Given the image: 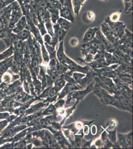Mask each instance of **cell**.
<instances>
[{"label": "cell", "mask_w": 133, "mask_h": 149, "mask_svg": "<svg viewBox=\"0 0 133 149\" xmlns=\"http://www.w3.org/2000/svg\"><path fill=\"white\" fill-rule=\"evenodd\" d=\"M12 10L10 13L8 27L12 29L17 22L22 18L23 16V14L19 4L16 0L12 3Z\"/></svg>", "instance_id": "1"}, {"label": "cell", "mask_w": 133, "mask_h": 149, "mask_svg": "<svg viewBox=\"0 0 133 149\" xmlns=\"http://www.w3.org/2000/svg\"><path fill=\"white\" fill-rule=\"evenodd\" d=\"M105 22L108 24L110 26L115 36L121 37L124 34L126 26L123 22H120L119 21L117 22H112L110 20L108 17L105 19Z\"/></svg>", "instance_id": "2"}, {"label": "cell", "mask_w": 133, "mask_h": 149, "mask_svg": "<svg viewBox=\"0 0 133 149\" xmlns=\"http://www.w3.org/2000/svg\"><path fill=\"white\" fill-rule=\"evenodd\" d=\"M59 15L62 18L69 20L72 23H74L75 20V15L74 12H72L69 9L63 6L59 9Z\"/></svg>", "instance_id": "3"}, {"label": "cell", "mask_w": 133, "mask_h": 149, "mask_svg": "<svg viewBox=\"0 0 133 149\" xmlns=\"http://www.w3.org/2000/svg\"><path fill=\"white\" fill-rule=\"evenodd\" d=\"M27 22L25 16L23 15L22 18L17 22L15 26L12 29V32L15 34H18L27 26Z\"/></svg>", "instance_id": "4"}, {"label": "cell", "mask_w": 133, "mask_h": 149, "mask_svg": "<svg viewBox=\"0 0 133 149\" xmlns=\"http://www.w3.org/2000/svg\"><path fill=\"white\" fill-rule=\"evenodd\" d=\"M99 29V27H91L88 29L84 34L83 38V42L86 43L93 40L96 32Z\"/></svg>", "instance_id": "5"}, {"label": "cell", "mask_w": 133, "mask_h": 149, "mask_svg": "<svg viewBox=\"0 0 133 149\" xmlns=\"http://www.w3.org/2000/svg\"><path fill=\"white\" fill-rule=\"evenodd\" d=\"M100 29H101V31L104 35L109 40H112V39L113 40L114 37H115L114 35L113 34V32L111 30L110 26L106 22H104L102 24Z\"/></svg>", "instance_id": "6"}, {"label": "cell", "mask_w": 133, "mask_h": 149, "mask_svg": "<svg viewBox=\"0 0 133 149\" xmlns=\"http://www.w3.org/2000/svg\"><path fill=\"white\" fill-rule=\"evenodd\" d=\"M53 27L54 31V34L58 37V39L59 41H62L67 34V31H65L64 29L60 27L57 23L53 24Z\"/></svg>", "instance_id": "7"}, {"label": "cell", "mask_w": 133, "mask_h": 149, "mask_svg": "<svg viewBox=\"0 0 133 149\" xmlns=\"http://www.w3.org/2000/svg\"><path fill=\"white\" fill-rule=\"evenodd\" d=\"M47 10H48L50 13L51 20L52 22V24H56L57 20L60 17L59 9L54 8H51V7H48Z\"/></svg>", "instance_id": "8"}, {"label": "cell", "mask_w": 133, "mask_h": 149, "mask_svg": "<svg viewBox=\"0 0 133 149\" xmlns=\"http://www.w3.org/2000/svg\"><path fill=\"white\" fill-rule=\"evenodd\" d=\"M3 39L5 41L7 47L10 46L15 42V41L18 40L17 34L13 32H10L5 37L3 38Z\"/></svg>", "instance_id": "9"}, {"label": "cell", "mask_w": 133, "mask_h": 149, "mask_svg": "<svg viewBox=\"0 0 133 149\" xmlns=\"http://www.w3.org/2000/svg\"><path fill=\"white\" fill-rule=\"evenodd\" d=\"M57 24H58L60 27L67 31L69 30L72 25V22L61 17H59L57 22Z\"/></svg>", "instance_id": "10"}, {"label": "cell", "mask_w": 133, "mask_h": 149, "mask_svg": "<svg viewBox=\"0 0 133 149\" xmlns=\"http://www.w3.org/2000/svg\"><path fill=\"white\" fill-rule=\"evenodd\" d=\"M95 19V15L93 12L91 10L86 11L83 14L82 19L84 23L88 24L93 22Z\"/></svg>", "instance_id": "11"}, {"label": "cell", "mask_w": 133, "mask_h": 149, "mask_svg": "<svg viewBox=\"0 0 133 149\" xmlns=\"http://www.w3.org/2000/svg\"><path fill=\"white\" fill-rule=\"evenodd\" d=\"M17 34L18 40L22 41L26 39H29L31 36V31L27 29H24L19 33Z\"/></svg>", "instance_id": "12"}, {"label": "cell", "mask_w": 133, "mask_h": 149, "mask_svg": "<svg viewBox=\"0 0 133 149\" xmlns=\"http://www.w3.org/2000/svg\"><path fill=\"white\" fill-rule=\"evenodd\" d=\"M72 4L75 15H78L82 7L80 0H72Z\"/></svg>", "instance_id": "13"}, {"label": "cell", "mask_w": 133, "mask_h": 149, "mask_svg": "<svg viewBox=\"0 0 133 149\" xmlns=\"http://www.w3.org/2000/svg\"><path fill=\"white\" fill-rule=\"evenodd\" d=\"M44 24L47 31H48L49 34H50L51 36H52L54 35V31H53V24L51 22V19H47L45 22H44Z\"/></svg>", "instance_id": "14"}, {"label": "cell", "mask_w": 133, "mask_h": 149, "mask_svg": "<svg viewBox=\"0 0 133 149\" xmlns=\"http://www.w3.org/2000/svg\"><path fill=\"white\" fill-rule=\"evenodd\" d=\"M121 15V13L120 12H115L113 14H111L109 17H108L110 20L112 22H117L119 21L120 17Z\"/></svg>", "instance_id": "15"}, {"label": "cell", "mask_w": 133, "mask_h": 149, "mask_svg": "<svg viewBox=\"0 0 133 149\" xmlns=\"http://www.w3.org/2000/svg\"><path fill=\"white\" fill-rule=\"evenodd\" d=\"M12 32V29L10 27H6L5 29H3L0 31V38H3L10 32Z\"/></svg>", "instance_id": "16"}, {"label": "cell", "mask_w": 133, "mask_h": 149, "mask_svg": "<svg viewBox=\"0 0 133 149\" xmlns=\"http://www.w3.org/2000/svg\"><path fill=\"white\" fill-rule=\"evenodd\" d=\"M15 0H0V10L13 3Z\"/></svg>", "instance_id": "17"}, {"label": "cell", "mask_w": 133, "mask_h": 149, "mask_svg": "<svg viewBox=\"0 0 133 149\" xmlns=\"http://www.w3.org/2000/svg\"><path fill=\"white\" fill-rule=\"evenodd\" d=\"M125 4V12H129L132 10V0H124Z\"/></svg>", "instance_id": "18"}, {"label": "cell", "mask_w": 133, "mask_h": 149, "mask_svg": "<svg viewBox=\"0 0 133 149\" xmlns=\"http://www.w3.org/2000/svg\"><path fill=\"white\" fill-rule=\"evenodd\" d=\"M44 40L45 41V43L46 44H50L51 41V37L50 34H45L44 36Z\"/></svg>", "instance_id": "19"}, {"label": "cell", "mask_w": 133, "mask_h": 149, "mask_svg": "<svg viewBox=\"0 0 133 149\" xmlns=\"http://www.w3.org/2000/svg\"><path fill=\"white\" fill-rule=\"evenodd\" d=\"M78 39H76V38H72V39L70 40V44L72 45V46H74V44L75 45H77L78 43Z\"/></svg>", "instance_id": "20"}, {"label": "cell", "mask_w": 133, "mask_h": 149, "mask_svg": "<svg viewBox=\"0 0 133 149\" xmlns=\"http://www.w3.org/2000/svg\"><path fill=\"white\" fill-rule=\"evenodd\" d=\"M86 1H87V0H80L81 5L82 6V7L84 6V3H85V2H86Z\"/></svg>", "instance_id": "21"}, {"label": "cell", "mask_w": 133, "mask_h": 149, "mask_svg": "<svg viewBox=\"0 0 133 149\" xmlns=\"http://www.w3.org/2000/svg\"><path fill=\"white\" fill-rule=\"evenodd\" d=\"M102 1H108V0H102Z\"/></svg>", "instance_id": "22"}]
</instances>
